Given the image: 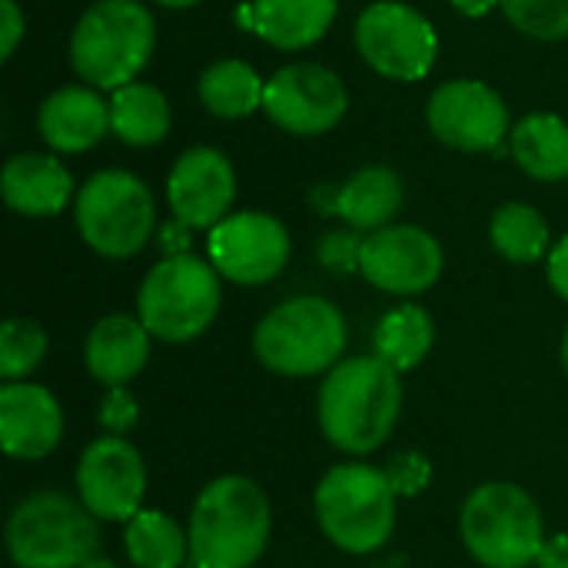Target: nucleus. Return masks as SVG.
<instances>
[{"label": "nucleus", "instance_id": "obj_5", "mask_svg": "<svg viewBox=\"0 0 568 568\" xmlns=\"http://www.w3.org/2000/svg\"><path fill=\"white\" fill-rule=\"evenodd\" d=\"M459 532L469 556L486 568L532 566L546 546V523L536 499L516 483H483L469 493Z\"/></svg>", "mask_w": 568, "mask_h": 568}, {"label": "nucleus", "instance_id": "obj_21", "mask_svg": "<svg viewBox=\"0 0 568 568\" xmlns=\"http://www.w3.org/2000/svg\"><path fill=\"white\" fill-rule=\"evenodd\" d=\"M236 20L280 50H303L329 30L336 0H253L236 10Z\"/></svg>", "mask_w": 568, "mask_h": 568}, {"label": "nucleus", "instance_id": "obj_28", "mask_svg": "<svg viewBox=\"0 0 568 568\" xmlns=\"http://www.w3.org/2000/svg\"><path fill=\"white\" fill-rule=\"evenodd\" d=\"M493 246L509 263H536L549 253V223L529 203H506L489 226Z\"/></svg>", "mask_w": 568, "mask_h": 568}, {"label": "nucleus", "instance_id": "obj_10", "mask_svg": "<svg viewBox=\"0 0 568 568\" xmlns=\"http://www.w3.org/2000/svg\"><path fill=\"white\" fill-rule=\"evenodd\" d=\"M356 47L379 77L416 83L433 70L439 37L416 7L399 0H379L359 13Z\"/></svg>", "mask_w": 568, "mask_h": 568}, {"label": "nucleus", "instance_id": "obj_16", "mask_svg": "<svg viewBox=\"0 0 568 568\" xmlns=\"http://www.w3.org/2000/svg\"><path fill=\"white\" fill-rule=\"evenodd\" d=\"M170 210L190 230H213L230 216L236 200V173L233 163L213 146L186 150L166 180Z\"/></svg>", "mask_w": 568, "mask_h": 568}, {"label": "nucleus", "instance_id": "obj_35", "mask_svg": "<svg viewBox=\"0 0 568 568\" xmlns=\"http://www.w3.org/2000/svg\"><path fill=\"white\" fill-rule=\"evenodd\" d=\"M549 283H552V290L568 303V236H562L549 250Z\"/></svg>", "mask_w": 568, "mask_h": 568}, {"label": "nucleus", "instance_id": "obj_30", "mask_svg": "<svg viewBox=\"0 0 568 568\" xmlns=\"http://www.w3.org/2000/svg\"><path fill=\"white\" fill-rule=\"evenodd\" d=\"M506 17L516 30L536 40L568 37V0H503Z\"/></svg>", "mask_w": 568, "mask_h": 568}, {"label": "nucleus", "instance_id": "obj_32", "mask_svg": "<svg viewBox=\"0 0 568 568\" xmlns=\"http://www.w3.org/2000/svg\"><path fill=\"white\" fill-rule=\"evenodd\" d=\"M383 473H386V479H389V486H393V493H396L399 499H416V496L426 493L429 483H433V463H429L423 453H416V449L396 453V456L386 463Z\"/></svg>", "mask_w": 568, "mask_h": 568}, {"label": "nucleus", "instance_id": "obj_14", "mask_svg": "<svg viewBox=\"0 0 568 568\" xmlns=\"http://www.w3.org/2000/svg\"><path fill=\"white\" fill-rule=\"evenodd\" d=\"M80 503L106 523H130L143 509L146 466L123 436L93 439L77 466Z\"/></svg>", "mask_w": 568, "mask_h": 568}, {"label": "nucleus", "instance_id": "obj_19", "mask_svg": "<svg viewBox=\"0 0 568 568\" xmlns=\"http://www.w3.org/2000/svg\"><path fill=\"white\" fill-rule=\"evenodd\" d=\"M3 203L20 216H57L73 200V176L57 156L17 153L0 176Z\"/></svg>", "mask_w": 568, "mask_h": 568}, {"label": "nucleus", "instance_id": "obj_3", "mask_svg": "<svg viewBox=\"0 0 568 568\" xmlns=\"http://www.w3.org/2000/svg\"><path fill=\"white\" fill-rule=\"evenodd\" d=\"M156 43V20L140 0H97L73 27L70 63L93 90H120L140 77Z\"/></svg>", "mask_w": 568, "mask_h": 568}, {"label": "nucleus", "instance_id": "obj_4", "mask_svg": "<svg viewBox=\"0 0 568 568\" xmlns=\"http://www.w3.org/2000/svg\"><path fill=\"white\" fill-rule=\"evenodd\" d=\"M396 499L383 469L343 463L316 486V519L336 549L366 556L389 542L396 529Z\"/></svg>", "mask_w": 568, "mask_h": 568}, {"label": "nucleus", "instance_id": "obj_17", "mask_svg": "<svg viewBox=\"0 0 568 568\" xmlns=\"http://www.w3.org/2000/svg\"><path fill=\"white\" fill-rule=\"evenodd\" d=\"M63 436L57 396L37 383H7L0 389V446L13 459H43Z\"/></svg>", "mask_w": 568, "mask_h": 568}, {"label": "nucleus", "instance_id": "obj_26", "mask_svg": "<svg viewBox=\"0 0 568 568\" xmlns=\"http://www.w3.org/2000/svg\"><path fill=\"white\" fill-rule=\"evenodd\" d=\"M433 339H436L433 316L423 306L406 303V306L389 310L379 320L373 346H376V356L386 366H393L396 373H409V369H416L429 356Z\"/></svg>", "mask_w": 568, "mask_h": 568}, {"label": "nucleus", "instance_id": "obj_33", "mask_svg": "<svg viewBox=\"0 0 568 568\" xmlns=\"http://www.w3.org/2000/svg\"><path fill=\"white\" fill-rule=\"evenodd\" d=\"M140 419V406H136V396L126 389V386H113L106 389L103 403H100V413H97V423L103 433L110 436H126Z\"/></svg>", "mask_w": 568, "mask_h": 568}, {"label": "nucleus", "instance_id": "obj_29", "mask_svg": "<svg viewBox=\"0 0 568 568\" xmlns=\"http://www.w3.org/2000/svg\"><path fill=\"white\" fill-rule=\"evenodd\" d=\"M47 333L33 320H7L0 326V376L3 383L27 379L47 356Z\"/></svg>", "mask_w": 568, "mask_h": 568}, {"label": "nucleus", "instance_id": "obj_36", "mask_svg": "<svg viewBox=\"0 0 568 568\" xmlns=\"http://www.w3.org/2000/svg\"><path fill=\"white\" fill-rule=\"evenodd\" d=\"M160 246H163L166 256H183V253H190V226L180 223V220L173 216L170 223L160 226Z\"/></svg>", "mask_w": 568, "mask_h": 568}, {"label": "nucleus", "instance_id": "obj_22", "mask_svg": "<svg viewBox=\"0 0 568 568\" xmlns=\"http://www.w3.org/2000/svg\"><path fill=\"white\" fill-rule=\"evenodd\" d=\"M403 206V180L389 166H363L343 186H336V216L349 230L376 233L393 223Z\"/></svg>", "mask_w": 568, "mask_h": 568}, {"label": "nucleus", "instance_id": "obj_12", "mask_svg": "<svg viewBox=\"0 0 568 568\" xmlns=\"http://www.w3.org/2000/svg\"><path fill=\"white\" fill-rule=\"evenodd\" d=\"M206 250L223 280L240 286H263L286 270L290 233L276 216L243 210L230 213L210 230Z\"/></svg>", "mask_w": 568, "mask_h": 568}, {"label": "nucleus", "instance_id": "obj_27", "mask_svg": "<svg viewBox=\"0 0 568 568\" xmlns=\"http://www.w3.org/2000/svg\"><path fill=\"white\" fill-rule=\"evenodd\" d=\"M200 100L213 116L223 120H243L256 110H263V90L266 83L260 73L243 60H220L203 70L200 77Z\"/></svg>", "mask_w": 568, "mask_h": 568}, {"label": "nucleus", "instance_id": "obj_15", "mask_svg": "<svg viewBox=\"0 0 568 568\" xmlns=\"http://www.w3.org/2000/svg\"><path fill=\"white\" fill-rule=\"evenodd\" d=\"M359 273L383 293L416 296L439 280L443 246L423 226L389 223L366 236Z\"/></svg>", "mask_w": 568, "mask_h": 568}, {"label": "nucleus", "instance_id": "obj_7", "mask_svg": "<svg viewBox=\"0 0 568 568\" xmlns=\"http://www.w3.org/2000/svg\"><path fill=\"white\" fill-rule=\"evenodd\" d=\"M97 542V516L53 489L27 496L7 519V552L17 568H83Z\"/></svg>", "mask_w": 568, "mask_h": 568}, {"label": "nucleus", "instance_id": "obj_39", "mask_svg": "<svg viewBox=\"0 0 568 568\" xmlns=\"http://www.w3.org/2000/svg\"><path fill=\"white\" fill-rule=\"evenodd\" d=\"M156 3H163V7H173V10H186V7H196L200 0H156Z\"/></svg>", "mask_w": 568, "mask_h": 568}, {"label": "nucleus", "instance_id": "obj_38", "mask_svg": "<svg viewBox=\"0 0 568 568\" xmlns=\"http://www.w3.org/2000/svg\"><path fill=\"white\" fill-rule=\"evenodd\" d=\"M503 0H453V7L463 13V17H486L489 10H496Z\"/></svg>", "mask_w": 568, "mask_h": 568}, {"label": "nucleus", "instance_id": "obj_6", "mask_svg": "<svg viewBox=\"0 0 568 568\" xmlns=\"http://www.w3.org/2000/svg\"><path fill=\"white\" fill-rule=\"evenodd\" d=\"M346 349V320L323 296H296L273 306L256 333V359L280 376H316L339 366Z\"/></svg>", "mask_w": 568, "mask_h": 568}, {"label": "nucleus", "instance_id": "obj_23", "mask_svg": "<svg viewBox=\"0 0 568 568\" xmlns=\"http://www.w3.org/2000/svg\"><path fill=\"white\" fill-rule=\"evenodd\" d=\"M110 133L126 146H153L170 133V103L160 87L133 80L113 90L110 100Z\"/></svg>", "mask_w": 568, "mask_h": 568}, {"label": "nucleus", "instance_id": "obj_20", "mask_svg": "<svg viewBox=\"0 0 568 568\" xmlns=\"http://www.w3.org/2000/svg\"><path fill=\"white\" fill-rule=\"evenodd\" d=\"M150 329L140 323V316L113 313L103 316L90 336H87V369L97 383L106 389L126 386L150 359Z\"/></svg>", "mask_w": 568, "mask_h": 568}, {"label": "nucleus", "instance_id": "obj_2", "mask_svg": "<svg viewBox=\"0 0 568 568\" xmlns=\"http://www.w3.org/2000/svg\"><path fill=\"white\" fill-rule=\"evenodd\" d=\"M273 529L266 493L246 476L213 479L193 503L190 568H253Z\"/></svg>", "mask_w": 568, "mask_h": 568}, {"label": "nucleus", "instance_id": "obj_31", "mask_svg": "<svg viewBox=\"0 0 568 568\" xmlns=\"http://www.w3.org/2000/svg\"><path fill=\"white\" fill-rule=\"evenodd\" d=\"M363 246H366V236L359 230H333L320 240L316 256L329 273L346 276V273L363 270Z\"/></svg>", "mask_w": 568, "mask_h": 568}, {"label": "nucleus", "instance_id": "obj_11", "mask_svg": "<svg viewBox=\"0 0 568 568\" xmlns=\"http://www.w3.org/2000/svg\"><path fill=\"white\" fill-rule=\"evenodd\" d=\"M263 110L293 136H320L339 126L349 110V93L329 67L290 63L266 80Z\"/></svg>", "mask_w": 568, "mask_h": 568}, {"label": "nucleus", "instance_id": "obj_1", "mask_svg": "<svg viewBox=\"0 0 568 568\" xmlns=\"http://www.w3.org/2000/svg\"><path fill=\"white\" fill-rule=\"evenodd\" d=\"M399 409V373L379 356L343 359L320 386V429L336 449L349 456L379 449L393 436Z\"/></svg>", "mask_w": 568, "mask_h": 568}, {"label": "nucleus", "instance_id": "obj_13", "mask_svg": "<svg viewBox=\"0 0 568 568\" xmlns=\"http://www.w3.org/2000/svg\"><path fill=\"white\" fill-rule=\"evenodd\" d=\"M426 120L436 140L453 150L499 153L509 130V106L483 80H449L433 90Z\"/></svg>", "mask_w": 568, "mask_h": 568}, {"label": "nucleus", "instance_id": "obj_40", "mask_svg": "<svg viewBox=\"0 0 568 568\" xmlns=\"http://www.w3.org/2000/svg\"><path fill=\"white\" fill-rule=\"evenodd\" d=\"M83 568H120V566H116V562H110V559H100V556H93V559H90V562H87Z\"/></svg>", "mask_w": 568, "mask_h": 568}, {"label": "nucleus", "instance_id": "obj_18", "mask_svg": "<svg viewBox=\"0 0 568 568\" xmlns=\"http://www.w3.org/2000/svg\"><path fill=\"white\" fill-rule=\"evenodd\" d=\"M40 136L57 153H83L110 130V103L93 87H60L37 113Z\"/></svg>", "mask_w": 568, "mask_h": 568}, {"label": "nucleus", "instance_id": "obj_8", "mask_svg": "<svg viewBox=\"0 0 568 568\" xmlns=\"http://www.w3.org/2000/svg\"><path fill=\"white\" fill-rule=\"evenodd\" d=\"M220 296V273L213 263L193 253L163 256L140 286L136 316L150 336L163 343H190L213 326Z\"/></svg>", "mask_w": 568, "mask_h": 568}, {"label": "nucleus", "instance_id": "obj_25", "mask_svg": "<svg viewBox=\"0 0 568 568\" xmlns=\"http://www.w3.org/2000/svg\"><path fill=\"white\" fill-rule=\"evenodd\" d=\"M123 542L133 568H183L190 562V532L160 509H140L126 523Z\"/></svg>", "mask_w": 568, "mask_h": 568}, {"label": "nucleus", "instance_id": "obj_24", "mask_svg": "<svg viewBox=\"0 0 568 568\" xmlns=\"http://www.w3.org/2000/svg\"><path fill=\"white\" fill-rule=\"evenodd\" d=\"M516 163L542 183L568 176V123L556 113H532L513 130Z\"/></svg>", "mask_w": 568, "mask_h": 568}, {"label": "nucleus", "instance_id": "obj_37", "mask_svg": "<svg viewBox=\"0 0 568 568\" xmlns=\"http://www.w3.org/2000/svg\"><path fill=\"white\" fill-rule=\"evenodd\" d=\"M539 568H568V532H559L552 539H546L539 559H536Z\"/></svg>", "mask_w": 568, "mask_h": 568}, {"label": "nucleus", "instance_id": "obj_9", "mask_svg": "<svg viewBox=\"0 0 568 568\" xmlns=\"http://www.w3.org/2000/svg\"><path fill=\"white\" fill-rule=\"evenodd\" d=\"M77 230L83 243L106 260L136 256L156 230L150 186L126 170L93 173L77 196Z\"/></svg>", "mask_w": 568, "mask_h": 568}, {"label": "nucleus", "instance_id": "obj_34", "mask_svg": "<svg viewBox=\"0 0 568 568\" xmlns=\"http://www.w3.org/2000/svg\"><path fill=\"white\" fill-rule=\"evenodd\" d=\"M27 33V17L17 0H0V57L10 60Z\"/></svg>", "mask_w": 568, "mask_h": 568}, {"label": "nucleus", "instance_id": "obj_41", "mask_svg": "<svg viewBox=\"0 0 568 568\" xmlns=\"http://www.w3.org/2000/svg\"><path fill=\"white\" fill-rule=\"evenodd\" d=\"M562 369H566V376H568V329H566V336H562Z\"/></svg>", "mask_w": 568, "mask_h": 568}]
</instances>
